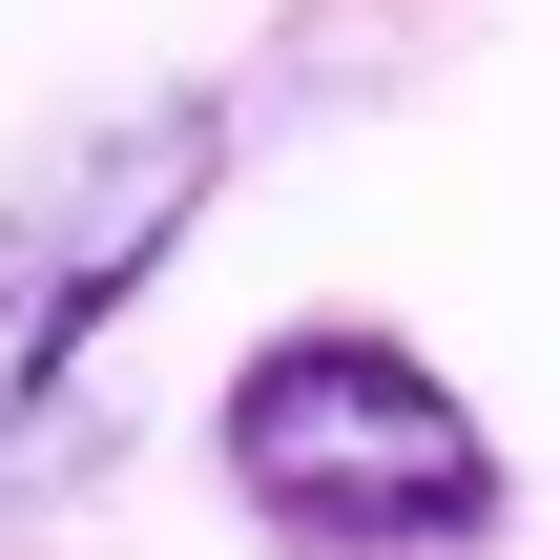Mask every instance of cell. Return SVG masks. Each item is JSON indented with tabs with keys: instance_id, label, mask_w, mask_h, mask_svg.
Wrapping results in <instances>:
<instances>
[{
	"instance_id": "1",
	"label": "cell",
	"mask_w": 560,
	"mask_h": 560,
	"mask_svg": "<svg viewBox=\"0 0 560 560\" xmlns=\"http://www.w3.org/2000/svg\"><path fill=\"white\" fill-rule=\"evenodd\" d=\"M229 499L270 520L291 560H478L499 540V436L436 353L312 312L229 374Z\"/></svg>"
},
{
	"instance_id": "2",
	"label": "cell",
	"mask_w": 560,
	"mask_h": 560,
	"mask_svg": "<svg viewBox=\"0 0 560 560\" xmlns=\"http://www.w3.org/2000/svg\"><path fill=\"white\" fill-rule=\"evenodd\" d=\"M208 187H229V104L208 83H166V104L83 125L62 166H21V208H0V478H42V436L83 416L104 332L166 291V249L208 229Z\"/></svg>"
}]
</instances>
